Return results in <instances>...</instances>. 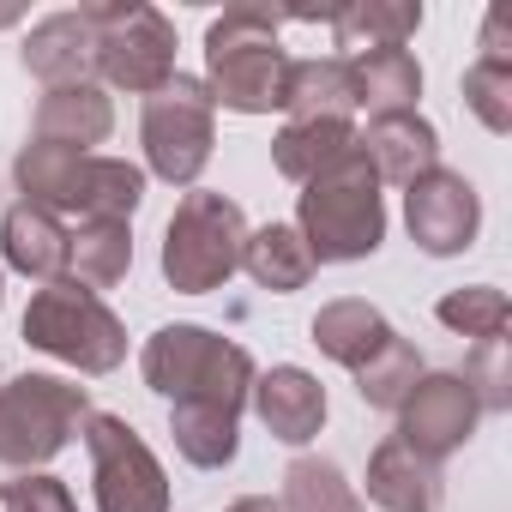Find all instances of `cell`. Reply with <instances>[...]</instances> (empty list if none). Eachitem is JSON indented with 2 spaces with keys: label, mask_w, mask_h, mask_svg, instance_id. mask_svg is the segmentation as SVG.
I'll use <instances>...</instances> for the list:
<instances>
[{
  "label": "cell",
  "mask_w": 512,
  "mask_h": 512,
  "mask_svg": "<svg viewBox=\"0 0 512 512\" xmlns=\"http://www.w3.org/2000/svg\"><path fill=\"white\" fill-rule=\"evenodd\" d=\"M290 55L278 43V13L266 7H229L205 31V73H211V103L235 115H272L290 97Z\"/></svg>",
  "instance_id": "cell-1"
},
{
  "label": "cell",
  "mask_w": 512,
  "mask_h": 512,
  "mask_svg": "<svg viewBox=\"0 0 512 512\" xmlns=\"http://www.w3.org/2000/svg\"><path fill=\"white\" fill-rule=\"evenodd\" d=\"M19 187L43 211H73L79 223H127L145 199V169L121 157H91V151H55V145H25L13 163Z\"/></svg>",
  "instance_id": "cell-2"
},
{
  "label": "cell",
  "mask_w": 512,
  "mask_h": 512,
  "mask_svg": "<svg viewBox=\"0 0 512 512\" xmlns=\"http://www.w3.org/2000/svg\"><path fill=\"white\" fill-rule=\"evenodd\" d=\"M139 374L151 392H163L169 404H187V410H223V416H241L247 392H253V356L241 344H223L217 332L205 326H163L145 356H139Z\"/></svg>",
  "instance_id": "cell-3"
},
{
  "label": "cell",
  "mask_w": 512,
  "mask_h": 512,
  "mask_svg": "<svg viewBox=\"0 0 512 512\" xmlns=\"http://www.w3.org/2000/svg\"><path fill=\"white\" fill-rule=\"evenodd\" d=\"M302 241L320 260H368L386 241V205H380V175L362 157V145H350L332 169H320L302 187Z\"/></svg>",
  "instance_id": "cell-4"
},
{
  "label": "cell",
  "mask_w": 512,
  "mask_h": 512,
  "mask_svg": "<svg viewBox=\"0 0 512 512\" xmlns=\"http://www.w3.org/2000/svg\"><path fill=\"white\" fill-rule=\"evenodd\" d=\"M241 247H247V217L235 199L223 193H187L169 217L163 235V278L181 296H205L217 284H229V272L241 266Z\"/></svg>",
  "instance_id": "cell-5"
},
{
  "label": "cell",
  "mask_w": 512,
  "mask_h": 512,
  "mask_svg": "<svg viewBox=\"0 0 512 512\" xmlns=\"http://www.w3.org/2000/svg\"><path fill=\"white\" fill-rule=\"evenodd\" d=\"M25 338H31V350H49V356L73 362L79 374H115L121 356H127L121 320L103 308V296H91L73 278H55V284H43L31 296Z\"/></svg>",
  "instance_id": "cell-6"
},
{
  "label": "cell",
  "mask_w": 512,
  "mask_h": 512,
  "mask_svg": "<svg viewBox=\"0 0 512 512\" xmlns=\"http://www.w3.org/2000/svg\"><path fill=\"white\" fill-rule=\"evenodd\" d=\"M85 416H91V398L73 380L25 374L13 386H0V464H13V470L49 464Z\"/></svg>",
  "instance_id": "cell-7"
},
{
  "label": "cell",
  "mask_w": 512,
  "mask_h": 512,
  "mask_svg": "<svg viewBox=\"0 0 512 512\" xmlns=\"http://www.w3.org/2000/svg\"><path fill=\"white\" fill-rule=\"evenodd\" d=\"M91 31H97V73L115 91H163L175 79V31L157 7L139 0H109V7H85Z\"/></svg>",
  "instance_id": "cell-8"
},
{
  "label": "cell",
  "mask_w": 512,
  "mask_h": 512,
  "mask_svg": "<svg viewBox=\"0 0 512 512\" xmlns=\"http://www.w3.org/2000/svg\"><path fill=\"white\" fill-rule=\"evenodd\" d=\"M211 91L187 73H175L163 91L145 97V121H139V139H145V163L151 175H163L169 187H193L199 169L211 163Z\"/></svg>",
  "instance_id": "cell-9"
},
{
  "label": "cell",
  "mask_w": 512,
  "mask_h": 512,
  "mask_svg": "<svg viewBox=\"0 0 512 512\" xmlns=\"http://www.w3.org/2000/svg\"><path fill=\"white\" fill-rule=\"evenodd\" d=\"M79 428H85V452H91L97 512H169V476H163L157 452L133 434V422L91 410Z\"/></svg>",
  "instance_id": "cell-10"
},
{
  "label": "cell",
  "mask_w": 512,
  "mask_h": 512,
  "mask_svg": "<svg viewBox=\"0 0 512 512\" xmlns=\"http://www.w3.org/2000/svg\"><path fill=\"white\" fill-rule=\"evenodd\" d=\"M404 217H410V235L422 253L446 260V253H464L476 241V223H482V199L464 175L452 169H428L422 181L404 187Z\"/></svg>",
  "instance_id": "cell-11"
},
{
  "label": "cell",
  "mask_w": 512,
  "mask_h": 512,
  "mask_svg": "<svg viewBox=\"0 0 512 512\" xmlns=\"http://www.w3.org/2000/svg\"><path fill=\"white\" fill-rule=\"evenodd\" d=\"M476 416L482 410H476V398H470V386L458 374H422L410 386V398L398 404V440L440 464L446 452H458L470 440Z\"/></svg>",
  "instance_id": "cell-12"
},
{
  "label": "cell",
  "mask_w": 512,
  "mask_h": 512,
  "mask_svg": "<svg viewBox=\"0 0 512 512\" xmlns=\"http://www.w3.org/2000/svg\"><path fill=\"white\" fill-rule=\"evenodd\" d=\"M253 410L272 428V440L284 446H308L326 422V386L308 368H272V374H253Z\"/></svg>",
  "instance_id": "cell-13"
},
{
  "label": "cell",
  "mask_w": 512,
  "mask_h": 512,
  "mask_svg": "<svg viewBox=\"0 0 512 512\" xmlns=\"http://www.w3.org/2000/svg\"><path fill=\"white\" fill-rule=\"evenodd\" d=\"M25 67H31L49 91H61V85H91V73H97V31H91L85 7L43 19V25L25 37Z\"/></svg>",
  "instance_id": "cell-14"
},
{
  "label": "cell",
  "mask_w": 512,
  "mask_h": 512,
  "mask_svg": "<svg viewBox=\"0 0 512 512\" xmlns=\"http://www.w3.org/2000/svg\"><path fill=\"white\" fill-rule=\"evenodd\" d=\"M368 500L386 506V512H440L446 500V482H440V464L410 452L398 434L380 440V452L368 458Z\"/></svg>",
  "instance_id": "cell-15"
},
{
  "label": "cell",
  "mask_w": 512,
  "mask_h": 512,
  "mask_svg": "<svg viewBox=\"0 0 512 512\" xmlns=\"http://www.w3.org/2000/svg\"><path fill=\"white\" fill-rule=\"evenodd\" d=\"M0 253H7L13 272H25V278H37V284H55V278L67 272L73 235H67V223H61L55 211L19 199V205L7 211V223H0Z\"/></svg>",
  "instance_id": "cell-16"
},
{
  "label": "cell",
  "mask_w": 512,
  "mask_h": 512,
  "mask_svg": "<svg viewBox=\"0 0 512 512\" xmlns=\"http://www.w3.org/2000/svg\"><path fill=\"white\" fill-rule=\"evenodd\" d=\"M115 127V109L97 85H61L37 103V127H31V145H55V151H91L103 145Z\"/></svg>",
  "instance_id": "cell-17"
},
{
  "label": "cell",
  "mask_w": 512,
  "mask_h": 512,
  "mask_svg": "<svg viewBox=\"0 0 512 512\" xmlns=\"http://www.w3.org/2000/svg\"><path fill=\"white\" fill-rule=\"evenodd\" d=\"M356 145H362V157L374 163V175H380V181H398V187H410V181H422L428 169H440V133H434L422 115H386V121H374L368 139H356Z\"/></svg>",
  "instance_id": "cell-18"
},
{
  "label": "cell",
  "mask_w": 512,
  "mask_h": 512,
  "mask_svg": "<svg viewBox=\"0 0 512 512\" xmlns=\"http://www.w3.org/2000/svg\"><path fill=\"white\" fill-rule=\"evenodd\" d=\"M350 85H356V109H368L374 121L416 115L422 67L410 49H368V55H350Z\"/></svg>",
  "instance_id": "cell-19"
},
{
  "label": "cell",
  "mask_w": 512,
  "mask_h": 512,
  "mask_svg": "<svg viewBox=\"0 0 512 512\" xmlns=\"http://www.w3.org/2000/svg\"><path fill=\"white\" fill-rule=\"evenodd\" d=\"M392 338H398V332L386 326V314L368 308V302H356V296H344V302H332V308L314 314V344H320L332 362H344L350 374L368 368Z\"/></svg>",
  "instance_id": "cell-20"
},
{
  "label": "cell",
  "mask_w": 512,
  "mask_h": 512,
  "mask_svg": "<svg viewBox=\"0 0 512 512\" xmlns=\"http://www.w3.org/2000/svg\"><path fill=\"white\" fill-rule=\"evenodd\" d=\"M241 266L253 272V284H260V290L290 296V290H302V284L314 278V253H308L302 229H290V223H266L260 235H247Z\"/></svg>",
  "instance_id": "cell-21"
},
{
  "label": "cell",
  "mask_w": 512,
  "mask_h": 512,
  "mask_svg": "<svg viewBox=\"0 0 512 512\" xmlns=\"http://www.w3.org/2000/svg\"><path fill=\"white\" fill-rule=\"evenodd\" d=\"M464 103L482 115L488 133H506V127H512V49H506V13L488 19L482 61L464 73Z\"/></svg>",
  "instance_id": "cell-22"
},
{
  "label": "cell",
  "mask_w": 512,
  "mask_h": 512,
  "mask_svg": "<svg viewBox=\"0 0 512 512\" xmlns=\"http://www.w3.org/2000/svg\"><path fill=\"white\" fill-rule=\"evenodd\" d=\"M284 109L296 121H350L356 109V85H350V61L326 55V61H296L290 67V97Z\"/></svg>",
  "instance_id": "cell-23"
},
{
  "label": "cell",
  "mask_w": 512,
  "mask_h": 512,
  "mask_svg": "<svg viewBox=\"0 0 512 512\" xmlns=\"http://www.w3.org/2000/svg\"><path fill=\"white\" fill-rule=\"evenodd\" d=\"M356 145V127L350 121H290L278 139H272V157H278V169L290 175V181H314L320 169H332L344 151Z\"/></svg>",
  "instance_id": "cell-24"
},
{
  "label": "cell",
  "mask_w": 512,
  "mask_h": 512,
  "mask_svg": "<svg viewBox=\"0 0 512 512\" xmlns=\"http://www.w3.org/2000/svg\"><path fill=\"white\" fill-rule=\"evenodd\" d=\"M422 25V7H386V0H356V7H338L332 13V37L350 55H368V49H404V37Z\"/></svg>",
  "instance_id": "cell-25"
},
{
  "label": "cell",
  "mask_w": 512,
  "mask_h": 512,
  "mask_svg": "<svg viewBox=\"0 0 512 512\" xmlns=\"http://www.w3.org/2000/svg\"><path fill=\"white\" fill-rule=\"evenodd\" d=\"M127 266H133V229H127V223H79L73 253H67L73 284H85V290L97 296V290L121 284Z\"/></svg>",
  "instance_id": "cell-26"
},
{
  "label": "cell",
  "mask_w": 512,
  "mask_h": 512,
  "mask_svg": "<svg viewBox=\"0 0 512 512\" xmlns=\"http://www.w3.org/2000/svg\"><path fill=\"white\" fill-rule=\"evenodd\" d=\"M284 512H362V494L344 482L332 458H296L284 470Z\"/></svg>",
  "instance_id": "cell-27"
},
{
  "label": "cell",
  "mask_w": 512,
  "mask_h": 512,
  "mask_svg": "<svg viewBox=\"0 0 512 512\" xmlns=\"http://www.w3.org/2000/svg\"><path fill=\"white\" fill-rule=\"evenodd\" d=\"M169 428H175L181 458L199 464V470H223L235 458V416H223V410H187V404H175Z\"/></svg>",
  "instance_id": "cell-28"
},
{
  "label": "cell",
  "mask_w": 512,
  "mask_h": 512,
  "mask_svg": "<svg viewBox=\"0 0 512 512\" xmlns=\"http://www.w3.org/2000/svg\"><path fill=\"white\" fill-rule=\"evenodd\" d=\"M506 320H512V308H506V290H494V284H470V290H452L440 302V326H452L476 344H500Z\"/></svg>",
  "instance_id": "cell-29"
},
{
  "label": "cell",
  "mask_w": 512,
  "mask_h": 512,
  "mask_svg": "<svg viewBox=\"0 0 512 512\" xmlns=\"http://www.w3.org/2000/svg\"><path fill=\"white\" fill-rule=\"evenodd\" d=\"M416 380H422V356H416L404 338H392L368 368H356V392H362L374 410H398V404L410 398Z\"/></svg>",
  "instance_id": "cell-30"
},
{
  "label": "cell",
  "mask_w": 512,
  "mask_h": 512,
  "mask_svg": "<svg viewBox=\"0 0 512 512\" xmlns=\"http://www.w3.org/2000/svg\"><path fill=\"white\" fill-rule=\"evenodd\" d=\"M464 386H470V398H476V410H506L512 404V380H506V350L500 344H482L470 362H464V374H458Z\"/></svg>",
  "instance_id": "cell-31"
},
{
  "label": "cell",
  "mask_w": 512,
  "mask_h": 512,
  "mask_svg": "<svg viewBox=\"0 0 512 512\" xmlns=\"http://www.w3.org/2000/svg\"><path fill=\"white\" fill-rule=\"evenodd\" d=\"M0 512H79L67 482L55 476H19V482H0Z\"/></svg>",
  "instance_id": "cell-32"
},
{
  "label": "cell",
  "mask_w": 512,
  "mask_h": 512,
  "mask_svg": "<svg viewBox=\"0 0 512 512\" xmlns=\"http://www.w3.org/2000/svg\"><path fill=\"white\" fill-rule=\"evenodd\" d=\"M229 512H284L278 500H266V494H247V500H235Z\"/></svg>",
  "instance_id": "cell-33"
},
{
  "label": "cell",
  "mask_w": 512,
  "mask_h": 512,
  "mask_svg": "<svg viewBox=\"0 0 512 512\" xmlns=\"http://www.w3.org/2000/svg\"><path fill=\"white\" fill-rule=\"evenodd\" d=\"M0 296H7V290H0Z\"/></svg>",
  "instance_id": "cell-34"
}]
</instances>
